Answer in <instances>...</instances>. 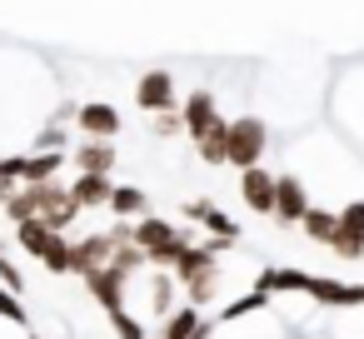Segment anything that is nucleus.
<instances>
[{
  "mask_svg": "<svg viewBox=\"0 0 364 339\" xmlns=\"http://www.w3.org/2000/svg\"><path fill=\"white\" fill-rule=\"evenodd\" d=\"M230 249V240H195L185 254H180V264H175V279H180V289H185V304H195V309H205L215 294H220V254Z\"/></svg>",
  "mask_w": 364,
  "mask_h": 339,
  "instance_id": "1",
  "label": "nucleus"
},
{
  "mask_svg": "<svg viewBox=\"0 0 364 339\" xmlns=\"http://www.w3.org/2000/svg\"><path fill=\"white\" fill-rule=\"evenodd\" d=\"M135 244L145 249V259L155 269H175L180 254L195 244V235L180 230V225H170V220H160V215H145V220H135Z\"/></svg>",
  "mask_w": 364,
  "mask_h": 339,
  "instance_id": "2",
  "label": "nucleus"
},
{
  "mask_svg": "<svg viewBox=\"0 0 364 339\" xmlns=\"http://www.w3.org/2000/svg\"><path fill=\"white\" fill-rule=\"evenodd\" d=\"M264 150H269V125H264L259 115H240V120H230V165H235V170L259 165Z\"/></svg>",
  "mask_w": 364,
  "mask_h": 339,
  "instance_id": "3",
  "label": "nucleus"
},
{
  "mask_svg": "<svg viewBox=\"0 0 364 339\" xmlns=\"http://www.w3.org/2000/svg\"><path fill=\"white\" fill-rule=\"evenodd\" d=\"M31 190H36V210H41V220H46L50 230L65 235V230L80 220V200H75L70 185H55V180H50V185H31Z\"/></svg>",
  "mask_w": 364,
  "mask_h": 339,
  "instance_id": "4",
  "label": "nucleus"
},
{
  "mask_svg": "<svg viewBox=\"0 0 364 339\" xmlns=\"http://www.w3.org/2000/svg\"><path fill=\"white\" fill-rule=\"evenodd\" d=\"M135 105L145 115H165V110H180V90H175V75L170 70H145L135 80Z\"/></svg>",
  "mask_w": 364,
  "mask_h": 339,
  "instance_id": "5",
  "label": "nucleus"
},
{
  "mask_svg": "<svg viewBox=\"0 0 364 339\" xmlns=\"http://www.w3.org/2000/svg\"><path fill=\"white\" fill-rule=\"evenodd\" d=\"M85 279V289H90V299L105 309V314H120L125 309V284H130V274L110 259V264H100V269H90V274H80Z\"/></svg>",
  "mask_w": 364,
  "mask_h": 339,
  "instance_id": "6",
  "label": "nucleus"
},
{
  "mask_svg": "<svg viewBox=\"0 0 364 339\" xmlns=\"http://www.w3.org/2000/svg\"><path fill=\"white\" fill-rule=\"evenodd\" d=\"M240 200H245L255 215H274V200H279V175H274V170H264V165L240 170Z\"/></svg>",
  "mask_w": 364,
  "mask_h": 339,
  "instance_id": "7",
  "label": "nucleus"
},
{
  "mask_svg": "<svg viewBox=\"0 0 364 339\" xmlns=\"http://www.w3.org/2000/svg\"><path fill=\"white\" fill-rule=\"evenodd\" d=\"M180 115H185V135H190V145L200 140V135H210L225 115H220V100H215V90H190L185 100H180Z\"/></svg>",
  "mask_w": 364,
  "mask_h": 339,
  "instance_id": "8",
  "label": "nucleus"
},
{
  "mask_svg": "<svg viewBox=\"0 0 364 339\" xmlns=\"http://www.w3.org/2000/svg\"><path fill=\"white\" fill-rule=\"evenodd\" d=\"M329 249L339 259H364V200H349L339 210V230H334Z\"/></svg>",
  "mask_w": 364,
  "mask_h": 339,
  "instance_id": "9",
  "label": "nucleus"
},
{
  "mask_svg": "<svg viewBox=\"0 0 364 339\" xmlns=\"http://www.w3.org/2000/svg\"><path fill=\"white\" fill-rule=\"evenodd\" d=\"M75 130H80L85 140H115V135H120V110L105 105V100H85V105L75 110Z\"/></svg>",
  "mask_w": 364,
  "mask_h": 339,
  "instance_id": "10",
  "label": "nucleus"
},
{
  "mask_svg": "<svg viewBox=\"0 0 364 339\" xmlns=\"http://www.w3.org/2000/svg\"><path fill=\"white\" fill-rule=\"evenodd\" d=\"M309 215V190L299 175H279V200H274V220L279 225H304Z\"/></svg>",
  "mask_w": 364,
  "mask_h": 339,
  "instance_id": "11",
  "label": "nucleus"
},
{
  "mask_svg": "<svg viewBox=\"0 0 364 339\" xmlns=\"http://www.w3.org/2000/svg\"><path fill=\"white\" fill-rule=\"evenodd\" d=\"M185 220L190 225H205L215 240H230V244H240V220H230L215 200H195V205H185Z\"/></svg>",
  "mask_w": 364,
  "mask_h": 339,
  "instance_id": "12",
  "label": "nucleus"
},
{
  "mask_svg": "<svg viewBox=\"0 0 364 339\" xmlns=\"http://www.w3.org/2000/svg\"><path fill=\"white\" fill-rule=\"evenodd\" d=\"M115 249H120V240H115L110 230H95V235L75 240V274H90V269L110 264V259H115Z\"/></svg>",
  "mask_w": 364,
  "mask_h": 339,
  "instance_id": "13",
  "label": "nucleus"
},
{
  "mask_svg": "<svg viewBox=\"0 0 364 339\" xmlns=\"http://www.w3.org/2000/svg\"><path fill=\"white\" fill-rule=\"evenodd\" d=\"M304 294L319 299V304H334V309L364 304V284H339V279H324V274H309V279H304Z\"/></svg>",
  "mask_w": 364,
  "mask_h": 339,
  "instance_id": "14",
  "label": "nucleus"
},
{
  "mask_svg": "<svg viewBox=\"0 0 364 339\" xmlns=\"http://www.w3.org/2000/svg\"><path fill=\"white\" fill-rule=\"evenodd\" d=\"M115 165H120L115 140H80V145H75V170H85V175H110Z\"/></svg>",
  "mask_w": 364,
  "mask_h": 339,
  "instance_id": "15",
  "label": "nucleus"
},
{
  "mask_svg": "<svg viewBox=\"0 0 364 339\" xmlns=\"http://www.w3.org/2000/svg\"><path fill=\"white\" fill-rule=\"evenodd\" d=\"M70 190H75V200H80V210H110V195H115V180H110V175H85V170H75V180H70Z\"/></svg>",
  "mask_w": 364,
  "mask_h": 339,
  "instance_id": "16",
  "label": "nucleus"
},
{
  "mask_svg": "<svg viewBox=\"0 0 364 339\" xmlns=\"http://www.w3.org/2000/svg\"><path fill=\"white\" fill-rule=\"evenodd\" d=\"M110 215H115V220H145V215H150V195H145L140 185H115Z\"/></svg>",
  "mask_w": 364,
  "mask_h": 339,
  "instance_id": "17",
  "label": "nucleus"
},
{
  "mask_svg": "<svg viewBox=\"0 0 364 339\" xmlns=\"http://www.w3.org/2000/svg\"><path fill=\"white\" fill-rule=\"evenodd\" d=\"M55 235H60V230H50L41 215H36V220H26V225H16V244H21L31 259H41V254L50 249V240H55Z\"/></svg>",
  "mask_w": 364,
  "mask_h": 339,
  "instance_id": "18",
  "label": "nucleus"
},
{
  "mask_svg": "<svg viewBox=\"0 0 364 339\" xmlns=\"http://www.w3.org/2000/svg\"><path fill=\"white\" fill-rule=\"evenodd\" d=\"M200 309L195 304H180V309H170L165 319H160V339H195L200 334Z\"/></svg>",
  "mask_w": 364,
  "mask_h": 339,
  "instance_id": "19",
  "label": "nucleus"
},
{
  "mask_svg": "<svg viewBox=\"0 0 364 339\" xmlns=\"http://www.w3.org/2000/svg\"><path fill=\"white\" fill-rule=\"evenodd\" d=\"M195 155H200L205 165H230V120H220L210 135H200V140H195Z\"/></svg>",
  "mask_w": 364,
  "mask_h": 339,
  "instance_id": "20",
  "label": "nucleus"
},
{
  "mask_svg": "<svg viewBox=\"0 0 364 339\" xmlns=\"http://www.w3.org/2000/svg\"><path fill=\"white\" fill-rule=\"evenodd\" d=\"M314 244H324L329 249V240H334V230H339V215L334 210H324V205H309V215H304V225H299Z\"/></svg>",
  "mask_w": 364,
  "mask_h": 339,
  "instance_id": "21",
  "label": "nucleus"
},
{
  "mask_svg": "<svg viewBox=\"0 0 364 339\" xmlns=\"http://www.w3.org/2000/svg\"><path fill=\"white\" fill-rule=\"evenodd\" d=\"M155 289H150V304H155V314L165 319L170 309H180L175 304V294H180V279H175V269H155V279H150Z\"/></svg>",
  "mask_w": 364,
  "mask_h": 339,
  "instance_id": "22",
  "label": "nucleus"
},
{
  "mask_svg": "<svg viewBox=\"0 0 364 339\" xmlns=\"http://www.w3.org/2000/svg\"><path fill=\"white\" fill-rule=\"evenodd\" d=\"M0 210H6V220L11 225H26V220H36L41 210H36V190L31 185H16L11 195H6V205H0Z\"/></svg>",
  "mask_w": 364,
  "mask_h": 339,
  "instance_id": "23",
  "label": "nucleus"
},
{
  "mask_svg": "<svg viewBox=\"0 0 364 339\" xmlns=\"http://www.w3.org/2000/svg\"><path fill=\"white\" fill-rule=\"evenodd\" d=\"M41 264H46L50 274H75V240L55 235V240H50V249L41 254Z\"/></svg>",
  "mask_w": 364,
  "mask_h": 339,
  "instance_id": "24",
  "label": "nucleus"
},
{
  "mask_svg": "<svg viewBox=\"0 0 364 339\" xmlns=\"http://www.w3.org/2000/svg\"><path fill=\"white\" fill-rule=\"evenodd\" d=\"M0 319H11V324H31V314H26L21 294H16V289H6V284H0Z\"/></svg>",
  "mask_w": 364,
  "mask_h": 339,
  "instance_id": "25",
  "label": "nucleus"
},
{
  "mask_svg": "<svg viewBox=\"0 0 364 339\" xmlns=\"http://www.w3.org/2000/svg\"><path fill=\"white\" fill-rule=\"evenodd\" d=\"M150 120H155L150 130H155L160 140H175V135H185V115H180V110H165V115H150Z\"/></svg>",
  "mask_w": 364,
  "mask_h": 339,
  "instance_id": "26",
  "label": "nucleus"
},
{
  "mask_svg": "<svg viewBox=\"0 0 364 339\" xmlns=\"http://www.w3.org/2000/svg\"><path fill=\"white\" fill-rule=\"evenodd\" d=\"M115 264H120L125 274H135V269H140V264H150V259H145V249H140L135 240H120V249H115Z\"/></svg>",
  "mask_w": 364,
  "mask_h": 339,
  "instance_id": "27",
  "label": "nucleus"
},
{
  "mask_svg": "<svg viewBox=\"0 0 364 339\" xmlns=\"http://www.w3.org/2000/svg\"><path fill=\"white\" fill-rule=\"evenodd\" d=\"M264 299H269V294H259V289H255V294H245V299H235V304H230V309L220 314V324H230V319H245V314L264 309Z\"/></svg>",
  "mask_w": 364,
  "mask_h": 339,
  "instance_id": "28",
  "label": "nucleus"
},
{
  "mask_svg": "<svg viewBox=\"0 0 364 339\" xmlns=\"http://www.w3.org/2000/svg\"><path fill=\"white\" fill-rule=\"evenodd\" d=\"M110 324H115V334H120V339H150V329H145V324H140V319H135L130 309L110 314Z\"/></svg>",
  "mask_w": 364,
  "mask_h": 339,
  "instance_id": "29",
  "label": "nucleus"
},
{
  "mask_svg": "<svg viewBox=\"0 0 364 339\" xmlns=\"http://www.w3.org/2000/svg\"><path fill=\"white\" fill-rule=\"evenodd\" d=\"M0 284H6V289H16V294L26 289V274L16 269V259H11L6 249H0Z\"/></svg>",
  "mask_w": 364,
  "mask_h": 339,
  "instance_id": "30",
  "label": "nucleus"
},
{
  "mask_svg": "<svg viewBox=\"0 0 364 339\" xmlns=\"http://www.w3.org/2000/svg\"><path fill=\"white\" fill-rule=\"evenodd\" d=\"M11 190H16L11 180H0V205H6V195H11Z\"/></svg>",
  "mask_w": 364,
  "mask_h": 339,
  "instance_id": "31",
  "label": "nucleus"
},
{
  "mask_svg": "<svg viewBox=\"0 0 364 339\" xmlns=\"http://www.w3.org/2000/svg\"><path fill=\"white\" fill-rule=\"evenodd\" d=\"M0 180H6V155H0Z\"/></svg>",
  "mask_w": 364,
  "mask_h": 339,
  "instance_id": "32",
  "label": "nucleus"
},
{
  "mask_svg": "<svg viewBox=\"0 0 364 339\" xmlns=\"http://www.w3.org/2000/svg\"><path fill=\"white\" fill-rule=\"evenodd\" d=\"M31 339H41V334H31Z\"/></svg>",
  "mask_w": 364,
  "mask_h": 339,
  "instance_id": "33",
  "label": "nucleus"
},
{
  "mask_svg": "<svg viewBox=\"0 0 364 339\" xmlns=\"http://www.w3.org/2000/svg\"><path fill=\"white\" fill-rule=\"evenodd\" d=\"M155 339H160V334H155Z\"/></svg>",
  "mask_w": 364,
  "mask_h": 339,
  "instance_id": "34",
  "label": "nucleus"
}]
</instances>
